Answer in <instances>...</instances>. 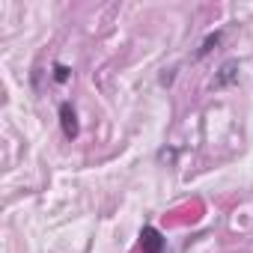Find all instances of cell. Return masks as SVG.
Masks as SVG:
<instances>
[{"mask_svg":"<svg viewBox=\"0 0 253 253\" xmlns=\"http://www.w3.org/2000/svg\"><path fill=\"white\" fill-rule=\"evenodd\" d=\"M232 84H238V63H235V60H226V63L220 66L217 78L211 81V86H214V89H226V86H232Z\"/></svg>","mask_w":253,"mask_h":253,"instance_id":"3957f363","label":"cell"},{"mask_svg":"<svg viewBox=\"0 0 253 253\" xmlns=\"http://www.w3.org/2000/svg\"><path fill=\"white\" fill-rule=\"evenodd\" d=\"M69 78H72V69H69L66 63H54V81H57V84H66Z\"/></svg>","mask_w":253,"mask_h":253,"instance_id":"5b68a950","label":"cell"},{"mask_svg":"<svg viewBox=\"0 0 253 253\" xmlns=\"http://www.w3.org/2000/svg\"><path fill=\"white\" fill-rule=\"evenodd\" d=\"M140 247H143V253H161L167 247V238L161 235L158 226H143L140 229Z\"/></svg>","mask_w":253,"mask_h":253,"instance_id":"7a4b0ae2","label":"cell"},{"mask_svg":"<svg viewBox=\"0 0 253 253\" xmlns=\"http://www.w3.org/2000/svg\"><path fill=\"white\" fill-rule=\"evenodd\" d=\"M60 128L69 140H75L81 134V122H78V113H75V104L72 101H63L60 104Z\"/></svg>","mask_w":253,"mask_h":253,"instance_id":"6da1fadb","label":"cell"},{"mask_svg":"<svg viewBox=\"0 0 253 253\" xmlns=\"http://www.w3.org/2000/svg\"><path fill=\"white\" fill-rule=\"evenodd\" d=\"M220 39H223V30H214V33H209V36L203 39V45L197 48V60H203L206 54H211V51L220 45Z\"/></svg>","mask_w":253,"mask_h":253,"instance_id":"277c9868","label":"cell"},{"mask_svg":"<svg viewBox=\"0 0 253 253\" xmlns=\"http://www.w3.org/2000/svg\"><path fill=\"white\" fill-rule=\"evenodd\" d=\"M158 161H170V164H173V161H176V149H161V152H158Z\"/></svg>","mask_w":253,"mask_h":253,"instance_id":"8992f818","label":"cell"}]
</instances>
